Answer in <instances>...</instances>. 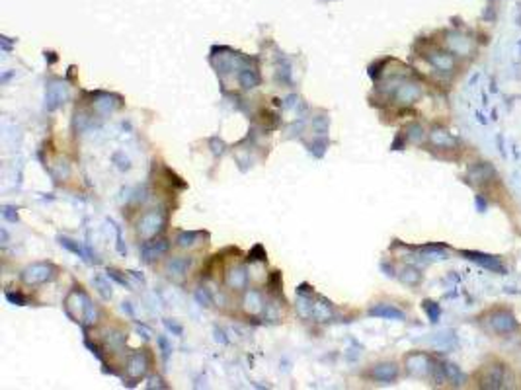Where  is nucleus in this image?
Wrapping results in <instances>:
<instances>
[{"label":"nucleus","instance_id":"f257e3e1","mask_svg":"<svg viewBox=\"0 0 521 390\" xmlns=\"http://www.w3.org/2000/svg\"><path fill=\"white\" fill-rule=\"evenodd\" d=\"M57 275V267L51 264H32L22 271V279L28 285H40V283H47L51 279H55Z\"/></svg>","mask_w":521,"mask_h":390},{"label":"nucleus","instance_id":"f03ea898","mask_svg":"<svg viewBox=\"0 0 521 390\" xmlns=\"http://www.w3.org/2000/svg\"><path fill=\"white\" fill-rule=\"evenodd\" d=\"M462 258H466L472 264H478L480 267L492 271V273H506V266L500 262V258L490 256V254H482V252H474V250H461L459 252Z\"/></svg>","mask_w":521,"mask_h":390},{"label":"nucleus","instance_id":"7ed1b4c3","mask_svg":"<svg viewBox=\"0 0 521 390\" xmlns=\"http://www.w3.org/2000/svg\"><path fill=\"white\" fill-rule=\"evenodd\" d=\"M488 324H490V330L496 332V334H510L518 328V320L516 316L510 312V310H494L488 318Z\"/></svg>","mask_w":521,"mask_h":390},{"label":"nucleus","instance_id":"20e7f679","mask_svg":"<svg viewBox=\"0 0 521 390\" xmlns=\"http://www.w3.org/2000/svg\"><path fill=\"white\" fill-rule=\"evenodd\" d=\"M162 225H164V217H162L160 211H148L140 217L139 234L144 240H150L152 236H156L162 230Z\"/></svg>","mask_w":521,"mask_h":390},{"label":"nucleus","instance_id":"39448f33","mask_svg":"<svg viewBox=\"0 0 521 390\" xmlns=\"http://www.w3.org/2000/svg\"><path fill=\"white\" fill-rule=\"evenodd\" d=\"M406 369L414 377H428L436 367L426 353H410L406 355Z\"/></svg>","mask_w":521,"mask_h":390},{"label":"nucleus","instance_id":"423d86ee","mask_svg":"<svg viewBox=\"0 0 521 390\" xmlns=\"http://www.w3.org/2000/svg\"><path fill=\"white\" fill-rule=\"evenodd\" d=\"M422 98V86L416 82H400L394 90V100L400 105H412Z\"/></svg>","mask_w":521,"mask_h":390},{"label":"nucleus","instance_id":"0eeeda50","mask_svg":"<svg viewBox=\"0 0 521 390\" xmlns=\"http://www.w3.org/2000/svg\"><path fill=\"white\" fill-rule=\"evenodd\" d=\"M447 47L455 53V55H470L472 53V39L470 37H466V35H462L459 31H451V33H447Z\"/></svg>","mask_w":521,"mask_h":390},{"label":"nucleus","instance_id":"6e6552de","mask_svg":"<svg viewBox=\"0 0 521 390\" xmlns=\"http://www.w3.org/2000/svg\"><path fill=\"white\" fill-rule=\"evenodd\" d=\"M68 98V90L62 82H51L47 86V109L49 111H55L60 103H64V100Z\"/></svg>","mask_w":521,"mask_h":390},{"label":"nucleus","instance_id":"1a4fd4ad","mask_svg":"<svg viewBox=\"0 0 521 390\" xmlns=\"http://www.w3.org/2000/svg\"><path fill=\"white\" fill-rule=\"evenodd\" d=\"M492 178H496V168L490 164V162H476V164L468 170V180L476 185L486 184V182H490Z\"/></svg>","mask_w":521,"mask_h":390},{"label":"nucleus","instance_id":"9d476101","mask_svg":"<svg viewBox=\"0 0 521 390\" xmlns=\"http://www.w3.org/2000/svg\"><path fill=\"white\" fill-rule=\"evenodd\" d=\"M369 316H375V318H382V320H396V322H402L406 320V314L402 312L400 308H396L394 305H375V307L369 308Z\"/></svg>","mask_w":521,"mask_h":390},{"label":"nucleus","instance_id":"9b49d317","mask_svg":"<svg viewBox=\"0 0 521 390\" xmlns=\"http://www.w3.org/2000/svg\"><path fill=\"white\" fill-rule=\"evenodd\" d=\"M168 246H170L168 240H148V242H144V244L140 246V258H142V262L150 264L154 258L166 254V252H168Z\"/></svg>","mask_w":521,"mask_h":390},{"label":"nucleus","instance_id":"f8f14e48","mask_svg":"<svg viewBox=\"0 0 521 390\" xmlns=\"http://www.w3.org/2000/svg\"><path fill=\"white\" fill-rule=\"evenodd\" d=\"M482 387L484 389H502L504 387V367L502 365H488V367H484Z\"/></svg>","mask_w":521,"mask_h":390},{"label":"nucleus","instance_id":"ddd939ff","mask_svg":"<svg viewBox=\"0 0 521 390\" xmlns=\"http://www.w3.org/2000/svg\"><path fill=\"white\" fill-rule=\"evenodd\" d=\"M371 377H373L375 381H379V383H384V385L394 383L396 377H398V367H396L394 363H381V365L373 367Z\"/></svg>","mask_w":521,"mask_h":390},{"label":"nucleus","instance_id":"4468645a","mask_svg":"<svg viewBox=\"0 0 521 390\" xmlns=\"http://www.w3.org/2000/svg\"><path fill=\"white\" fill-rule=\"evenodd\" d=\"M428 61L432 62L438 70H441V72H451V70L455 68L453 55H449V53H445V51H434V53H430V55H428Z\"/></svg>","mask_w":521,"mask_h":390},{"label":"nucleus","instance_id":"2eb2a0df","mask_svg":"<svg viewBox=\"0 0 521 390\" xmlns=\"http://www.w3.org/2000/svg\"><path fill=\"white\" fill-rule=\"evenodd\" d=\"M430 141L436 144L438 148H453V146H457V139L447 129H441V127H436L430 133Z\"/></svg>","mask_w":521,"mask_h":390},{"label":"nucleus","instance_id":"dca6fc26","mask_svg":"<svg viewBox=\"0 0 521 390\" xmlns=\"http://www.w3.org/2000/svg\"><path fill=\"white\" fill-rule=\"evenodd\" d=\"M146 367H148V359L144 353H135L129 357L127 361V373L133 377V379H139L146 373Z\"/></svg>","mask_w":521,"mask_h":390},{"label":"nucleus","instance_id":"f3484780","mask_svg":"<svg viewBox=\"0 0 521 390\" xmlns=\"http://www.w3.org/2000/svg\"><path fill=\"white\" fill-rule=\"evenodd\" d=\"M248 283V271L244 266L232 267L226 273V285L230 289H244Z\"/></svg>","mask_w":521,"mask_h":390},{"label":"nucleus","instance_id":"a211bd4d","mask_svg":"<svg viewBox=\"0 0 521 390\" xmlns=\"http://www.w3.org/2000/svg\"><path fill=\"white\" fill-rule=\"evenodd\" d=\"M242 305H244V310L248 314H260L262 308H264V299H262V295L256 289H250V291H246Z\"/></svg>","mask_w":521,"mask_h":390},{"label":"nucleus","instance_id":"6ab92c4d","mask_svg":"<svg viewBox=\"0 0 521 390\" xmlns=\"http://www.w3.org/2000/svg\"><path fill=\"white\" fill-rule=\"evenodd\" d=\"M192 266V260L190 258H172V260H168V264H166V271L170 273V275H176V277H182L184 273H188V269Z\"/></svg>","mask_w":521,"mask_h":390},{"label":"nucleus","instance_id":"aec40b11","mask_svg":"<svg viewBox=\"0 0 521 390\" xmlns=\"http://www.w3.org/2000/svg\"><path fill=\"white\" fill-rule=\"evenodd\" d=\"M121 105L120 98H116V96H110V94H104L100 100H96L94 103V109L96 111H100L102 115H106V113H112L114 109H118Z\"/></svg>","mask_w":521,"mask_h":390},{"label":"nucleus","instance_id":"412c9836","mask_svg":"<svg viewBox=\"0 0 521 390\" xmlns=\"http://www.w3.org/2000/svg\"><path fill=\"white\" fill-rule=\"evenodd\" d=\"M332 307H330V303H326L324 299H320L318 303H314V307H312V320H316V322H328V320H332Z\"/></svg>","mask_w":521,"mask_h":390},{"label":"nucleus","instance_id":"4be33fe9","mask_svg":"<svg viewBox=\"0 0 521 390\" xmlns=\"http://www.w3.org/2000/svg\"><path fill=\"white\" fill-rule=\"evenodd\" d=\"M59 242H60V246H64L66 250H70L72 254L80 256L84 262H92V256H90V252H88V250H84V248H82L78 242H74V240H70V238H66V236H60Z\"/></svg>","mask_w":521,"mask_h":390},{"label":"nucleus","instance_id":"5701e85b","mask_svg":"<svg viewBox=\"0 0 521 390\" xmlns=\"http://www.w3.org/2000/svg\"><path fill=\"white\" fill-rule=\"evenodd\" d=\"M238 82H240L242 88H256L260 84V74L252 68H242L240 74H238Z\"/></svg>","mask_w":521,"mask_h":390},{"label":"nucleus","instance_id":"b1692460","mask_svg":"<svg viewBox=\"0 0 521 390\" xmlns=\"http://www.w3.org/2000/svg\"><path fill=\"white\" fill-rule=\"evenodd\" d=\"M312 307H314V303H312V297H304V295H297V314L301 316V318H312Z\"/></svg>","mask_w":521,"mask_h":390},{"label":"nucleus","instance_id":"393cba45","mask_svg":"<svg viewBox=\"0 0 521 390\" xmlns=\"http://www.w3.org/2000/svg\"><path fill=\"white\" fill-rule=\"evenodd\" d=\"M400 281L404 285H418L422 281V273L416 269V267H404L400 273Z\"/></svg>","mask_w":521,"mask_h":390},{"label":"nucleus","instance_id":"a878e982","mask_svg":"<svg viewBox=\"0 0 521 390\" xmlns=\"http://www.w3.org/2000/svg\"><path fill=\"white\" fill-rule=\"evenodd\" d=\"M406 139L410 141V143H422L424 141V137H426V133H424V127L420 123H412L406 127Z\"/></svg>","mask_w":521,"mask_h":390},{"label":"nucleus","instance_id":"bb28decb","mask_svg":"<svg viewBox=\"0 0 521 390\" xmlns=\"http://www.w3.org/2000/svg\"><path fill=\"white\" fill-rule=\"evenodd\" d=\"M422 308H424V312L428 314V318H430V322H438L441 316V307L438 303H434V301H424L422 303Z\"/></svg>","mask_w":521,"mask_h":390},{"label":"nucleus","instance_id":"cd10ccee","mask_svg":"<svg viewBox=\"0 0 521 390\" xmlns=\"http://www.w3.org/2000/svg\"><path fill=\"white\" fill-rule=\"evenodd\" d=\"M200 236H201L200 232H192V230H190V232H180L178 238H176V242H178L180 248H190L196 244V240H198Z\"/></svg>","mask_w":521,"mask_h":390},{"label":"nucleus","instance_id":"c85d7f7f","mask_svg":"<svg viewBox=\"0 0 521 390\" xmlns=\"http://www.w3.org/2000/svg\"><path fill=\"white\" fill-rule=\"evenodd\" d=\"M443 373H445V377H447V379L455 381L457 385H461V381L464 379V377H462L461 371L457 369V365H451V363H447V365L443 367Z\"/></svg>","mask_w":521,"mask_h":390},{"label":"nucleus","instance_id":"c756f323","mask_svg":"<svg viewBox=\"0 0 521 390\" xmlns=\"http://www.w3.org/2000/svg\"><path fill=\"white\" fill-rule=\"evenodd\" d=\"M248 260H250V262H266V260H268V254H266L264 246H262V244L252 246V250L248 252Z\"/></svg>","mask_w":521,"mask_h":390},{"label":"nucleus","instance_id":"7c9ffc66","mask_svg":"<svg viewBox=\"0 0 521 390\" xmlns=\"http://www.w3.org/2000/svg\"><path fill=\"white\" fill-rule=\"evenodd\" d=\"M326 148H328V141L320 137V139H316L314 143L310 144V152L316 156V158H322L324 156V152H326Z\"/></svg>","mask_w":521,"mask_h":390},{"label":"nucleus","instance_id":"2f4dec72","mask_svg":"<svg viewBox=\"0 0 521 390\" xmlns=\"http://www.w3.org/2000/svg\"><path fill=\"white\" fill-rule=\"evenodd\" d=\"M268 287L272 293H281V287H283V283H281V271H272V275H270V279H268Z\"/></svg>","mask_w":521,"mask_h":390},{"label":"nucleus","instance_id":"473e14b6","mask_svg":"<svg viewBox=\"0 0 521 390\" xmlns=\"http://www.w3.org/2000/svg\"><path fill=\"white\" fill-rule=\"evenodd\" d=\"M156 342H158V348H160L162 359H164V361H168V357H170V353H172V346L168 344L166 336H158V338H156Z\"/></svg>","mask_w":521,"mask_h":390},{"label":"nucleus","instance_id":"72a5a7b5","mask_svg":"<svg viewBox=\"0 0 521 390\" xmlns=\"http://www.w3.org/2000/svg\"><path fill=\"white\" fill-rule=\"evenodd\" d=\"M312 127H314V131H316L318 135H324V133L328 131V117H324V115L314 117V119H312Z\"/></svg>","mask_w":521,"mask_h":390},{"label":"nucleus","instance_id":"f704fd0d","mask_svg":"<svg viewBox=\"0 0 521 390\" xmlns=\"http://www.w3.org/2000/svg\"><path fill=\"white\" fill-rule=\"evenodd\" d=\"M2 217L8 221V223H18V209L10 205L2 207Z\"/></svg>","mask_w":521,"mask_h":390},{"label":"nucleus","instance_id":"c9c22d12","mask_svg":"<svg viewBox=\"0 0 521 390\" xmlns=\"http://www.w3.org/2000/svg\"><path fill=\"white\" fill-rule=\"evenodd\" d=\"M94 285L98 287V291H100V295L104 299H112V287H108V285L104 283V277H96V279H94Z\"/></svg>","mask_w":521,"mask_h":390},{"label":"nucleus","instance_id":"e433bc0d","mask_svg":"<svg viewBox=\"0 0 521 390\" xmlns=\"http://www.w3.org/2000/svg\"><path fill=\"white\" fill-rule=\"evenodd\" d=\"M6 299L12 303V305H18V307H24V305H28V297H24L20 293H6Z\"/></svg>","mask_w":521,"mask_h":390},{"label":"nucleus","instance_id":"4c0bfd02","mask_svg":"<svg viewBox=\"0 0 521 390\" xmlns=\"http://www.w3.org/2000/svg\"><path fill=\"white\" fill-rule=\"evenodd\" d=\"M108 277H112L114 281H118V283H120V285H123V287L131 289V283H129L125 277H121L120 271H116V269H108Z\"/></svg>","mask_w":521,"mask_h":390},{"label":"nucleus","instance_id":"58836bf2","mask_svg":"<svg viewBox=\"0 0 521 390\" xmlns=\"http://www.w3.org/2000/svg\"><path fill=\"white\" fill-rule=\"evenodd\" d=\"M164 326L170 330V332H174L176 336H182V334H184V328H182L178 322H174V320H172V322H170V320H164Z\"/></svg>","mask_w":521,"mask_h":390},{"label":"nucleus","instance_id":"ea45409f","mask_svg":"<svg viewBox=\"0 0 521 390\" xmlns=\"http://www.w3.org/2000/svg\"><path fill=\"white\" fill-rule=\"evenodd\" d=\"M386 61H381V62H377V64H373L371 68H369V76L373 78V80H377L379 76H381V66L384 64Z\"/></svg>","mask_w":521,"mask_h":390},{"label":"nucleus","instance_id":"a19ab883","mask_svg":"<svg viewBox=\"0 0 521 390\" xmlns=\"http://www.w3.org/2000/svg\"><path fill=\"white\" fill-rule=\"evenodd\" d=\"M196 299H198V303H201L203 307H209V305H211V299H209V295H207L205 291H201V289L198 291V293H196Z\"/></svg>","mask_w":521,"mask_h":390},{"label":"nucleus","instance_id":"79ce46f5","mask_svg":"<svg viewBox=\"0 0 521 390\" xmlns=\"http://www.w3.org/2000/svg\"><path fill=\"white\" fill-rule=\"evenodd\" d=\"M125 342V338L121 336V334H114L112 338H108V344L112 346V348H118V346H121Z\"/></svg>","mask_w":521,"mask_h":390},{"label":"nucleus","instance_id":"37998d69","mask_svg":"<svg viewBox=\"0 0 521 390\" xmlns=\"http://www.w3.org/2000/svg\"><path fill=\"white\" fill-rule=\"evenodd\" d=\"M474 203H476V211H478V213H484V211L488 209V201H486L482 195H476V197H474Z\"/></svg>","mask_w":521,"mask_h":390},{"label":"nucleus","instance_id":"c03bdc74","mask_svg":"<svg viewBox=\"0 0 521 390\" xmlns=\"http://www.w3.org/2000/svg\"><path fill=\"white\" fill-rule=\"evenodd\" d=\"M404 139H406V133H404V135L400 133V135L394 139V143H392L390 148H392V150H402V146H404Z\"/></svg>","mask_w":521,"mask_h":390},{"label":"nucleus","instance_id":"a18cd8bd","mask_svg":"<svg viewBox=\"0 0 521 390\" xmlns=\"http://www.w3.org/2000/svg\"><path fill=\"white\" fill-rule=\"evenodd\" d=\"M297 295H304V297H312V289L310 285H306V283H302L297 287Z\"/></svg>","mask_w":521,"mask_h":390},{"label":"nucleus","instance_id":"49530a36","mask_svg":"<svg viewBox=\"0 0 521 390\" xmlns=\"http://www.w3.org/2000/svg\"><path fill=\"white\" fill-rule=\"evenodd\" d=\"M381 269L384 271V275H388V277H394L396 273H394V269H392V266L388 267L386 264H381Z\"/></svg>","mask_w":521,"mask_h":390},{"label":"nucleus","instance_id":"de8ad7c7","mask_svg":"<svg viewBox=\"0 0 521 390\" xmlns=\"http://www.w3.org/2000/svg\"><path fill=\"white\" fill-rule=\"evenodd\" d=\"M10 76H12V72H6V74H4V76H2V84H6V82H8V78H10Z\"/></svg>","mask_w":521,"mask_h":390},{"label":"nucleus","instance_id":"09e8293b","mask_svg":"<svg viewBox=\"0 0 521 390\" xmlns=\"http://www.w3.org/2000/svg\"><path fill=\"white\" fill-rule=\"evenodd\" d=\"M57 61V57H55V53H49V62H55Z\"/></svg>","mask_w":521,"mask_h":390},{"label":"nucleus","instance_id":"8fccbe9b","mask_svg":"<svg viewBox=\"0 0 521 390\" xmlns=\"http://www.w3.org/2000/svg\"><path fill=\"white\" fill-rule=\"evenodd\" d=\"M520 51H521V41H520Z\"/></svg>","mask_w":521,"mask_h":390}]
</instances>
